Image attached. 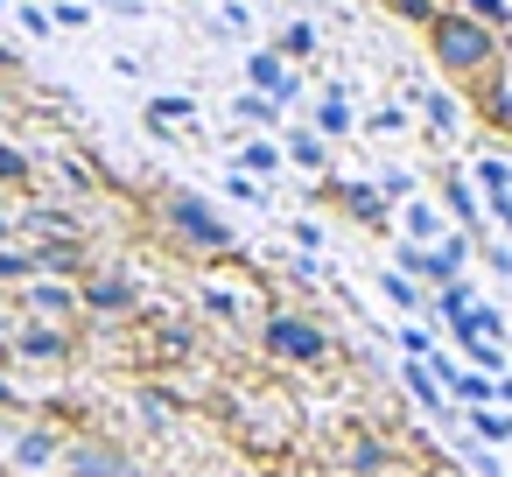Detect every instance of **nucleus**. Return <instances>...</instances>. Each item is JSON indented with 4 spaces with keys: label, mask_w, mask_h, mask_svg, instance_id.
I'll list each match as a JSON object with an SVG mask.
<instances>
[{
    "label": "nucleus",
    "mask_w": 512,
    "mask_h": 477,
    "mask_svg": "<svg viewBox=\"0 0 512 477\" xmlns=\"http://www.w3.org/2000/svg\"><path fill=\"white\" fill-rule=\"evenodd\" d=\"M260 344L281 358V365H316L323 351H330V337L309 323V316H267V330H260Z\"/></svg>",
    "instance_id": "1"
},
{
    "label": "nucleus",
    "mask_w": 512,
    "mask_h": 477,
    "mask_svg": "<svg viewBox=\"0 0 512 477\" xmlns=\"http://www.w3.org/2000/svg\"><path fill=\"white\" fill-rule=\"evenodd\" d=\"M435 57L449 71H484L491 64V36L477 22H435Z\"/></svg>",
    "instance_id": "2"
},
{
    "label": "nucleus",
    "mask_w": 512,
    "mask_h": 477,
    "mask_svg": "<svg viewBox=\"0 0 512 477\" xmlns=\"http://www.w3.org/2000/svg\"><path fill=\"white\" fill-rule=\"evenodd\" d=\"M169 225H176L190 246H204V253H225V246H232V232H225L197 197H169Z\"/></svg>",
    "instance_id": "3"
},
{
    "label": "nucleus",
    "mask_w": 512,
    "mask_h": 477,
    "mask_svg": "<svg viewBox=\"0 0 512 477\" xmlns=\"http://www.w3.org/2000/svg\"><path fill=\"white\" fill-rule=\"evenodd\" d=\"M71 470H78V477H134V463H127L120 449H106V442L71 449Z\"/></svg>",
    "instance_id": "4"
},
{
    "label": "nucleus",
    "mask_w": 512,
    "mask_h": 477,
    "mask_svg": "<svg viewBox=\"0 0 512 477\" xmlns=\"http://www.w3.org/2000/svg\"><path fill=\"white\" fill-rule=\"evenodd\" d=\"M85 302L120 316V309H134V288H127V281H92V288H85Z\"/></svg>",
    "instance_id": "5"
},
{
    "label": "nucleus",
    "mask_w": 512,
    "mask_h": 477,
    "mask_svg": "<svg viewBox=\"0 0 512 477\" xmlns=\"http://www.w3.org/2000/svg\"><path fill=\"white\" fill-rule=\"evenodd\" d=\"M22 351H29V358H64L71 344H64L57 330H29V337H22Z\"/></svg>",
    "instance_id": "6"
},
{
    "label": "nucleus",
    "mask_w": 512,
    "mask_h": 477,
    "mask_svg": "<svg viewBox=\"0 0 512 477\" xmlns=\"http://www.w3.org/2000/svg\"><path fill=\"white\" fill-rule=\"evenodd\" d=\"M351 463H358V470H365V477H372V470H379V463H386V449H379V442H372V435H358V442H351Z\"/></svg>",
    "instance_id": "7"
},
{
    "label": "nucleus",
    "mask_w": 512,
    "mask_h": 477,
    "mask_svg": "<svg viewBox=\"0 0 512 477\" xmlns=\"http://www.w3.org/2000/svg\"><path fill=\"white\" fill-rule=\"evenodd\" d=\"M50 456H57L50 435H22V463H50Z\"/></svg>",
    "instance_id": "8"
},
{
    "label": "nucleus",
    "mask_w": 512,
    "mask_h": 477,
    "mask_svg": "<svg viewBox=\"0 0 512 477\" xmlns=\"http://www.w3.org/2000/svg\"><path fill=\"white\" fill-rule=\"evenodd\" d=\"M22 176H29V162L15 148H0V183H22Z\"/></svg>",
    "instance_id": "9"
},
{
    "label": "nucleus",
    "mask_w": 512,
    "mask_h": 477,
    "mask_svg": "<svg viewBox=\"0 0 512 477\" xmlns=\"http://www.w3.org/2000/svg\"><path fill=\"white\" fill-rule=\"evenodd\" d=\"M15 274H29V260L22 253H0V281H15Z\"/></svg>",
    "instance_id": "10"
},
{
    "label": "nucleus",
    "mask_w": 512,
    "mask_h": 477,
    "mask_svg": "<svg viewBox=\"0 0 512 477\" xmlns=\"http://www.w3.org/2000/svg\"><path fill=\"white\" fill-rule=\"evenodd\" d=\"M8 400H15V393H8V386H0V407H8Z\"/></svg>",
    "instance_id": "11"
},
{
    "label": "nucleus",
    "mask_w": 512,
    "mask_h": 477,
    "mask_svg": "<svg viewBox=\"0 0 512 477\" xmlns=\"http://www.w3.org/2000/svg\"><path fill=\"white\" fill-rule=\"evenodd\" d=\"M0 239H8V218H0Z\"/></svg>",
    "instance_id": "12"
},
{
    "label": "nucleus",
    "mask_w": 512,
    "mask_h": 477,
    "mask_svg": "<svg viewBox=\"0 0 512 477\" xmlns=\"http://www.w3.org/2000/svg\"><path fill=\"white\" fill-rule=\"evenodd\" d=\"M0 477H8V463H0Z\"/></svg>",
    "instance_id": "13"
}]
</instances>
